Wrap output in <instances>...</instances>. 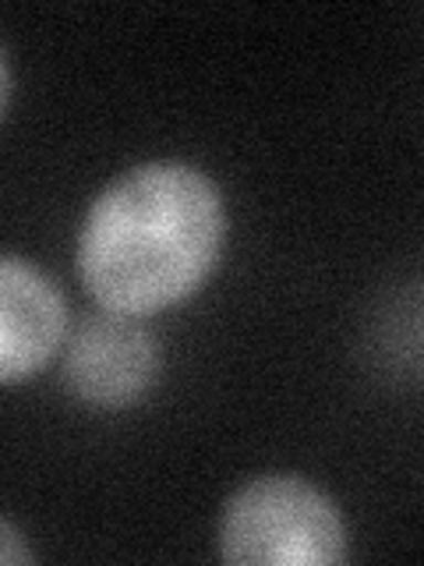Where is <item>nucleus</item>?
Returning <instances> with one entry per match:
<instances>
[{
	"instance_id": "1",
	"label": "nucleus",
	"mask_w": 424,
	"mask_h": 566,
	"mask_svg": "<svg viewBox=\"0 0 424 566\" xmlns=\"http://www.w3.org/2000/svg\"><path fill=\"white\" fill-rule=\"evenodd\" d=\"M226 209L199 167L156 159L117 177L78 230V276L103 308L146 315L188 297L220 259Z\"/></svg>"
},
{
	"instance_id": "2",
	"label": "nucleus",
	"mask_w": 424,
	"mask_h": 566,
	"mask_svg": "<svg viewBox=\"0 0 424 566\" xmlns=\"http://www.w3.org/2000/svg\"><path fill=\"white\" fill-rule=\"evenodd\" d=\"M220 556L237 566H336L347 559V524L322 489L297 474H262L220 513Z\"/></svg>"
},
{
	"instance_id": "3",
	"label": "nucleus",
	"mask_w": 424,
	"mask_h": 566,
	"mask_svg": "<svg viewBox=\"0 0 424 566\" xmlns=\"http://www.w3.org/2000/svg\"><path fill=\"white\" fill-rule=\"evenodd\" d=\"M156 376L159 344L141 315L103 308L67 340L64 382L93 407H128L149 394Z\"/></svg>"
},
{
	"instance_id": "4",
	"label": "nucleus",
	"mask_w": 424,
	"mask_h": 566,
	"mask_svg": "<svg viewBox=\"0 0 424 566\" xmlns=\"http://www.w3.org/2000/svg\"><path fill=\"white\" fill-rule=\"evenodd\" d=\"M67 305L40 265L0 255V382L35 376L61 347Z\"/></svg>"
},
{
	"instance_id": "5",
	"label": "nucleus",
	"mask_w": 424,
	"mask_h": 566,
	"mask_svg": "<svg viewBox=\"0 0 424 566\" xmlns=\"http://www.w3.org/2000/svg\"><path fill=\"white\" fill-rule=\"evenodd\" d=\"M32 548L29 542L22 538V531H18L11 521L0 517V566H22V563H32Z\"/></svg>"
},
{
	"instance_id": "6",
	"label": "nucleus",
	"mask_w": 424,
	"mask_h": 566,
	"mask_svg": "<svg viewBox=\"0 0 424 566\" xmlns=\"http://www.w3.org/2000/svg\"><path fill=\"white\" fill-rule=\"evenodd\" d=\"M8 96H11V64H8L4 46H0V114H4Z\"/></svg>"
}]
</instances>
